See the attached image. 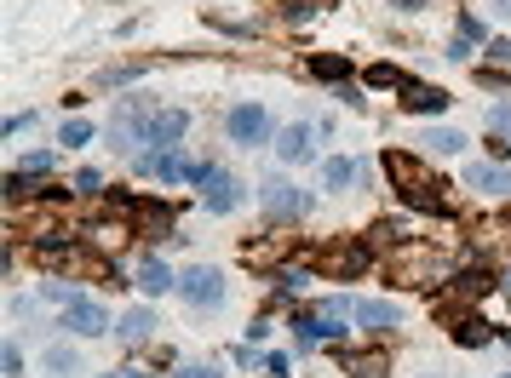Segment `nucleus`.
<instances>
[{
    "label": "nucleus",
    "instance_id": "obj_33",
    "mask_svg": "<svg viewBox=\"0 0 511 378\" xmlns=\"http://www.w3.org/2000/svg\"><path fill=\"white\" fill-rule=\"evenodd\" d=\"M46 166H52V155H46V150H41V155H29V166H23V178H41Z\"/></svg>",
    "mask_w": 511,
    "mask_h": 378
},
{
    "label": "nucleus",
    "instance_id": "obj_18",
    "mask_svg": "<svg viewBox=\"0 0 511 378\" xmlns=\"http://www.w3.org/2000/svg\"><path fill=\"white\" fill-rule=\"evenodd\" d=\"M322 184L327 189H350L357 184V161H350V155H334V161L322 166Z\"/></svg>",
    "mask_w": 511,
    "mask_h": 378
},
{
    "label": "nucleus",
    "instance_id": "obj_38",
    "mask_svg": "<svg viewBox=\"0 0 511 378\" xmlns=\"http://www.w3.org/2000/svg\"><path fill=\"white\" fill-rule=\"evenodd\" d=\"M173 378H218V373H213V367H178Z\"/></svg>",
    "mask_w": 511,
    "mask_h": 378
},
{
    "label": "nucleus",
    "instance_id": "obj_5",
    "mask_svg": "<svg viewBox=\"0 0 511 378\" xmlns=\"http://www.w3.org/2000/svg\"><path fill=\"white\" fill-rule=\"evenodd\" d=\"M345 315H350V298H327V304H316V310H299V315H294L299 344L311 350L316 338H339V333H345V327H339Z\"/></svg>",
    "mask_w": 511,
    "mask_h": 378
},
{
    "label": "nucleus",
    "instance_id": "obj_35",
    "mask_svg": "<svg viewBox=\"0 0 511 378\" xmlns=\"http://www.w3.org/2000/svg\"><path fill=\"white\" fill-rule=\"evenodd\" d=\"M264 373H271V378H287V356H264Z\"/></svg>",
    "mask_w": 511,
    "mask_h": 378
},
{
    "label": "nucleus",
    "instance_id": "obj_20",
    "mask_svg": "<svg viewBox=\"0 0 511 378\" xmlns=\"http://www.w3.org/2000/svg\"><path fill=\"white\" fill-rule=\"evenodd\" d=\"M454 338H460V344H471V350H477V344H489V338H494V327H483L477 315H466V321L454 327Z\"/></svg>",
    "mask_w": 511,
    "mask_h": 378
},
{
    "label": "nucleus",
    "instance_id": "obj_6",
    "mask_svg": "<svg viewBox=\"0 0 511 378\" xmlns=\"http://www.w3.org/2000/svg\"><path fill=\"white\" fill-rule=\"evenodd\" d=\"M224 132H230V143L259 150V143H271V115H264L259 104H236V109L224 115Z\"/></svg>",
    "mask_w": 511,
    "mask_h": 378
},
{
    "label": "nucleus",
    "instance_id": "obj_26",
    "mask_svg": "<svg viewBox=\"0 0 511 378\" xmlns=\"http://www.w3.org/2000/svg\"><path fill=\"white\" fill-rule=\"evenodd\" d=\"M403 235H408L403 224H373V241H380V247H403Z\"/></svg>",
    "mask_w": 511,
    "mask_h": 378
},
{
    "label": "nucleus",
    "instance_id": "obj_32",
    "mask_svg": "<svg viewBox=\"0 0 511 378\" xmlns=\"http://www.w3.org/2000/svg\"><path fill=\"white\" fill-rule=\"evenodd\" d=\"M489 127H494V132H511V104H500V109H489Z\"/></svg>",
    "mask_w": 511,
    "mask_h": 378
},
{
    "label": "nucleus",
    "instance_id": "obj_39",
    "mask_svg": "<svg viewBox=\"0 0 511 378\" xmlns=\"http://www.w3.org/2000/svg\"><path fill=\"white\" fill-rule=\"evenodd\" d=\"M489 12L494 18H511V0H489Z\"/></svg>",
    "mask_w": 511,
    "mask_h": 378
},
{
    "label": "nucleus",
    "instance_id": "obj_12",
    "mask_svg": "<svg viewBox=\"0 0 511 378\" xmlns=\"http://www.w3.org/2000/svg\"><path fill=\"white\" fill-rule=\"evenodd\" d=\"M350 315H357L368 333H391V327H403L397 304H385V298H357V304H350Z\"/></svg>",
    "mask_w": 511,
    "mask_h": 378
},
{
    "label": "nucleus",
    "instance_id": "obj_30",
    "mask_svg": "<svg viewBox=\"0 0 511 378\" xmlns=\"http://www.w3.org/2000/svg\"><path fill=\"white\" fill-rule=\"evenodd\" d=\"M0 367H6V378H18V373H23V350H18V344H6V356H0Z\"/></svg>",
    "mask_w": 511,
    "mask_h": 378
},
{
    "label": "nucleus",
    "instance_id": "obj_15",
    "mask_svg": "<svg viewBox=\"0 0 511 378\" xmlns=\"http://www.w3.org/2000/svg\"><path fill=\"white\" fill-rule=\"evenodd\" d=\"M115 333L127 338V344H144V338L155 333V315H150V310H127V315L115 321Z\"/></svg>",
    "mask_w": 511,
    "mask_h": 378
},
{
    "label": "nucleus",
    "instance_id": "obj_27",
    "mask_svg": "<svg viewBox=\"0 0 511 378\" xmlns=\"http://www.w3.org/2000/svg\"><path fill=\"white\" fill-rule=\"evenodd\" d=\"M477 87H489V92H511V75H500V69H477Z\"/></svg>",
    "mask_w": 511,
    "mask_h": 378
},
{
    "label": "nucleus",
    "instance_id": "obj_36",
    "mask_svg": "<svg viewBox=\"0 0 511 378\" xmlns=\"http://www.w3.org/2000/svg\"><path fill=\"white\" fill-rule=\"evenodd\" d=\"M489 58L494 64H511V41H489Z\"/></svg>",
    "mask_w": 511,
    "mask_h": 378
},
{
    "label": "nucleus",
    "instance_id": "obj_17",
    "mask_svg": "<svg viewBox=\"0 0 511 378\" xmlns=\"http://www.w3.org/2000/svg\"><path fill=\"white\" fill-rule=\"evenodd\" d=\"M385 350H357V356H345V373H357V378H385Z\"/></svg>",
    "mask_w": 511,
    "mask_h": 378
},
{
    "label": "nucleus",
    "instance_id": "obj_13",
    "mask_svg": "<svg viewBox=\"0 0 511 378\" xmlns=\"http://www.w3.org/2000/svg\"><path fill=\"white\" fill-rule=\"evenodd\" d=\"M276 155H282V161H311L316 155V127L311 120H294V127L276 138Z\"/></svg>",
    "mask_w": 511,
    "mask_h": 378
},
{
    "label": "nucleus",
    "instance_id": "obj_41",
    "mask_svg": "<svg viewBox=\"0 0 511 378\" xmlns=\"http://www.w3.org/2000/svg\"><path fill=\"white\" fill-rule=\"evenodd\" d=\"M506 292H511V275H506Z\"/></svg>",
    "mask_w": 511,
    "mask_h": 378
},
{
    "label": "nucleus",
    "instance_id": "obj_37",
    "mask_svg": "<svg viewBox=\"0 0 511 378\" xmlns=\"http://www.w3.org/2000/svg\"><path fill=\"white\" fill-rule=\"evenodd\" d=\"M98 378H155V373H144V367H115V373H98Z\"/></svg>",
    "mask_w": 511,
    "mask_h": 378
},
{
    "label": "nucleus",
    "instance_id": "obj_16",
    "mask_svg": "<svg viewBox=\"0 0 511 378\" xmlns=\"http://www.w3.org/2000/svg\"><path fill=\"white\" fill-rule=\"evenodd\" d=\"M466 184L471 189H511V173H506V166H489V161H477V166H471V173H466Z\"/></svg>",
    "mask_w": 511,
    "mask_h": 378
},
{
    "label": "nucleus",
    "instance_id": "obj_29",
    "mask_svg": "<svg viewBox=\"0 0 511 378\" xmlns=\"http://www.w3.org/2000/svg\"><path fill=\"white\" fill-rule=\"evenodd\" d=\"M460 35H466V41H471V46H477V41H489V29H483V23H477V18H471V12H466V18H460Z\"/></svg>",
    "mask_w": 511,
    "mask_h": 378
},
{
    "label": "nucleus",
    "instance_id": "obj_7",
    "mask_svg": "<svg viewBox=\"0 0 511 378\" xmlns=\"http://www.w3.org/2000/svg\"><path fill=\"white\" fill-rule=\"evenodd\" d=\"M64 327L69 333H81V338H98V333H109V315H104V304L98 298H69L64 304Z\"/></svg>",
    "mask_w": 511,
    "mask_h": 378
},
{
    "label": "nucleus",
    "instance_id": "obj_22",
    "mask_svg": "<svg viewBox=\"0 0 511 378\" xmlns=\"http://www.w3.org/2000/svg\"><path fill=\"white\" fill-rule=\"evenodd\" d=\"M46 373H58V378H64V373H81L75 350H69V344H52V350H46Z\"/></svg>",
    "mask_w": 511,
    "mask_h": 378
},
{
    "label": "nucleus",
    "instance_id": "obj_34",
    "mask_svg": "<svg viewBox=\"0 0 511 378\" xmlns=\"http://www.w3.org/2000/svg\"><path fill=\"white\" fill-rule=\"evenodd\" d=\"M12 321H35V298H12Z\"/></svg>",
    "mask_w": 511,
    "mask_h": 378
},
{
    "label": "nucleus",
    "instance_id": "obj_24",
    "mask_svg": "<svg viewBox=\"0 0 511 378\" xmlns=\"http://www.w3.org/2000/svg\"><path fill=\"white\" fill-rule=\"evenodd\" d=\"M138 75H144V64H115V69H104L98 81L104 87H127V81H138Z\"/></svg>",
    "mask_w": 511,
    "mask_h": 378
},
{
    "label": "nucleus",
    "instance_id": "obj_21",
    "mask_svg": "<svg viewBox=\"0 0 511 378\" xmlns=\"http://www.w3.org/2000/svg\"><path fill=\"white\" fill-rule=\"evenodd\" d=\"M420 143H431V150H443V155H454V150H466V138H460V132L454 127H431V132H425V138Z\"/></svg>",
    "mask_w": 511,
    "mask_h": 378
},
{
    "label": "nucleus",
    "instance_id": "obj_1",
    "mask_svg": "<svg viewBox=\"0 0 511 378\" xmlns=\"http://www.w3.org/2000/svg\"><path fill=\"white\" fill-rule=\"evenodd\" d=\"M380 166H385L391 189L403 195L413 212H443V206H448V184H443V178H436L425 161H413L408 150H385V155H380Z\"/></svg>",
    "mask_w": 511,
    "mask_h": 378
},
{
    "label": "nucleus",
    "instance_id": "obj_8",
    "mask_svg": "<svg viewBox=\"0 0 511 378\" xmlns=\"http://www.w3.org/2000/svg\"><path fill=\"white\" fill-rule=\"evenodd\" d=\"M259 206H264L271 218H305V212H311V195L294 189V184H264V189H259Z\"/></svg>",
    "mask_w": 511,
    "mask_h": 378
},
{
    "label": "nucleus",
    "instance_id": "obj_31",
    "mask_svg": "<svg viewBox=\"0 0 511 378\" xmlns=\"http://www.w3.org/2000/svg\"><path fill=\"white\" fill-rule=\"evenodd\" d=\"M98 184H104V178L92 173V166H87V173H75V195H92V189H98Z\"/></svg>",
    "mask_w": 511,
    "mask_h": 378
},
{
    "label": "nucleus",
    "instance_id": "obj_10",
    "mask_svg": "<svg viewBox=\"0 0 511 378\" xmlns=\"http://www.w3.org/2000/svg\"><path fill=\"white\" fill-rule=\"evenodd\" d=\"M178 292H185L196 310H213V304L224 298V282H218V270H190V275H178Z\"/></svg>",
    "mask_w": 511,
    "mask_h": 378
},
{
    "label": "nucleus",
    "instance_id": "obj_19",
    "mask_svg": "<svg viewBox=\"0 0 511 378\" xmlns=\"http://www.w3.org/2000/svg\"><path fill=\"white\" fill-rule=\"evenodd\" d=\"M311 75H316V81H345V75H350V58L322 52V58H311Z\"/></svg>",
    "mask_w": 511,
    "mask_h": 378
},
{
    "label": "nucleus",
    "instance_id": "obj_11",
    "mask_svg": "<svg viewBox=\"0 0 511 378\" xmlns=\"http://www.w3.org/2000/svg\"><path fill=\"white\" fill-rule=\"evenodd\" d=\"M448 104H454V97H448L443 87H425V81H408V87H403V109H408V115H443Z\"/></svg>",
    "mask_w": 511,
    "mask_h": 378
},
{
    "label": "nucleus",
    "instance_id": "obj_14",
    "mask_svg": "<svg viewBox=\"0 0 511 378\" xmlns=\"http://www.w3.org/2000/svg\"><path fill=\"white\" fill-rule=\"evenodd\" d=\"M167 287H178V275L167 270L161 258H144V264H138V292H150V298H161Z\"/></svg>",
    "mask_w": 511,
    "mask_h": 378
},
{
    "label": "nucleus",
    "instance_id": "obj_23",
    "mask_svg": "<svg viewBox=\"0 0 511 378\" xmlns=\"http://www.w3.org/2000/svg\"><path fill=\"white\" fill-rule=\"evenodd\" d=\"M368 87H408V75L397 64H373L368 69Z\"/></svg>",
    "mask_w": 511,
    "mask_h": 378
},
{
    "label": "nucleus",
    "instance_id": "obj_2",
    "mask_svg": "<svg viewBox=\"0 0 511 378\" xmlns=\"http://www.w3.org/2000/svg\"><path fill=\"white\" fill-rule=\"evenodd\" d=\"M368 264H373V247H368V241H350V235L334 241V247H316L311 252V270L327 275V282H357Z\"/></svg>",
    "mask_w": 511,
    "mask_h": 378
},
{
    "label": "nucleus",
    "instance_id": "obj_9",
    "mask_svg": "<svg viewBox=\"0 0 511 378\" xmlns=\"http://www.w3.org/2000/svg\"><path fill=\"white\" fill-rule=\"evenodd\" d=\"M201 201H207V212H236V206H241V184L213 166V173L201 178Z\"/></svg>",
    "mask_w": 511,
    "mask_h": 378
},
{
    "label": "nucleus",
    "instance_id": "obj_4",
    "mask_svg": "<svg viewBox=\"0 0 511 378\" xmlns=\"http://www.w3.org/2000/svg\"><path fill=\"white\" fill-rule=\"evenodd\" d=\"M443 252H431V247H397V258H391V282H403V287H431V282H443Z\"/></svg>",
    "mask_w": 511,
    "mask_h": 378
},
{
    "label": "nucleus",
    "instance_id": "obj_28",
    "mask_svg": "<svg viewBox=\"0 0 511 378\" xmlns=\"http://www.w3.org/2000/svg\"><path fill=\"white\" fill-rule=\"evenodd\" d=\"M494 287V275H477V270H471V275H460V282H454V292H489Z\"/></svg>",
    "mask_w": 511,
    "mask_h": 378
},
{
    "label": "nucleus",
    "instance_id": "obj_40",
    "mask_svg": "<svg viewBox=\"0 0 511 378\" xmlns=\"http://www.w3.org/2000/svg\"><path fill=\"white\" fill-rule=\"evenodd\" d=\"M397 6H403V12H420V6H425V0H397Z\"/></svg>",
    "mask_w": 511,
    "mask_h": 378
},
{
    "label": "nucleus",
    "instance_id": "obj_25",
    "mask_svg": "<svg viewBox=\"0 0 511 378\" xmlns=\"http://www.w3.org/2000/svg\"><path fill=\"white\" fill-rule=\"evenodd\" d=\"M87 138H92V120H69V127L58 132V143H69V150H81Z\"/></svg>",
    "mask_w": 511,
    "mask_h": 378
},
{
    "label": "nucleus",
    "instance_id": "obj_3",
    "mask_svg": "<svg viewBox=\"0 0 511 378\" xmlns=\"http://www.w3.org/2000/svg\"><path fill=\"white\" fill-rule=\"evenodd\" d=\"M115 212L132 218V235L138 241H161L167 229H173V206L150 201V195H115Z\"/></svg>",
    "mask_w": 511,
    "mask_h": 378
}]
</instances>
